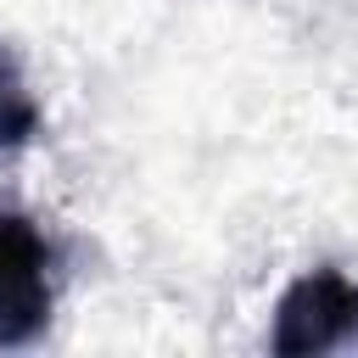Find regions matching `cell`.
Here are the masks:
<instances>
[{"label":"cell","instance_id":"cell-1","mask_svg":"<svg viewBox=\"0 0 358 358\" xmlns=\"http://www.w3.org/2000/svg\"><path fill=\"white\" fill-rule=\"evenodd\" d=\"M50 319V246L22 213H0V347H22Z\"/></svg>","mask_w":358,"mask_h":358},{"label":"cell","instance_id":"cell-2","mask_svg":"<svg viewBox=\"0 0 358 358\" xmlns=\"http://www.w3.org/2000/svg\"><path fill=\"white\" fill-rule=\"evenodd\" d=\"M347 336H358V285L352 280H341L336 268H319L285 291L280 324H274L280 352H324V347H341Z\"/></svg>","mask_w":358,"mask_h":358},{"label":"cell","instance_id":"cell-3","mask_svg":"<svg viewBox=\"0 0 358 358\" xmlns=\"http://www.w3.org/2000/svg\"><path fill=\"white\" fill-rule=\"evenodd\" d=\"M39 129V106L28 95V84L17 78L11 56H0V145H22Z\"/></svg>","mask_w":358,"mask_h":358}]
</instances>
